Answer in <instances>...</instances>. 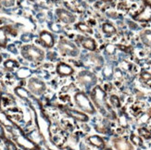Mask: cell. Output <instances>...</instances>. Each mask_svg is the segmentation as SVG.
Here are the masks:
<instances>
[{
  "mask_svg": "<svg viewBox=\"0 0 151 150\" xmlns=\"http://www.w3.org/2000/svg\"><path fill=\"white\" fill-rule=\"evenodd\" d=\"M91 97L93 100L96 107L99 109V111L104 116H109V114H112V110L110 109V107L107 103V95L106 92L100 86H95L91 92Z\"/></svg>",
  "mask_w": 151,
  "mask_h": 150,
  "instance_id": "1",
  "label": "cell"
},
{
  "mask_svg": "<svg viewBox=\"0 0 151 150\" xmlns=\"http://www.w3.org/2000/svg\"><path fill=\"white\" fill-rule=\"evenodd\" d=\"M21 54L23 58L32 62L44 60L45 52L35 44H25L21 49Z\"/></svg>",
  "mask_w": 151,
  "mask_h": 150,
  "instance_id": "2",
  "label": "cell"
},
{
  "mask_svg": "<svg viewBox=\"0 0 151 150\" xmlns=\"http://www.w3.org/2000/svg\"><path fill=\"white\" fill-rule=\"evenodd\" d=\"M12 134L15 142L22 148L25 150H39L38 146L35 144L34 142L29 140L27 137H25L22 132L21 131V129H19L17 126L12 127Z\"/></svg>",
  "mask_w": 151,
  "mask_h": 150,
  "instance_id": "3",
  "label": "cell"
},
{
  "mask_svg": "<svg viewBox=\"0 0 151 150\" xmlns=\"http://www.w3.org/2000/svg\"><path fill=\"white\" fill-rule=\"evenodd\" d=\"M74 100L78 108H80L84 112H87L89 114H94L96 112V109L93 106V104H92L89 97L85 93L83 92L76 93L74 95Z\"/></svg>",
  "mask_w": 151,
  "mask_h": 150,
  "instance_id": "4",
  "label": "cell"
},
{
  "mask_svg": "<svg viewBox=\"0 0 151 150\" xmlns=\"http://www.w3.org/2000/svg\"><path fill=\"white\" fill-rule=\"evenodd\" d=\"M58 48L60 50V52L62 55H67L70 57H77L80 54V49L78 48L77 45L70 42L67 39H60V42H58Z\"/></svg>",
  "mask_w": 151,
  "mask_h": 150,
  "instance_id": "5",
  "label": "cell"
},
{
  "mask_svg": "<svg viewBox=\"0 0 151 150\" xmlns=\"http://www.w3.org/2000/svg\"><path fill=\"white\" fill-rule=\"evenodd\" d=\"M77 82L79 84H81L82 86L84 87H90L93 86L96 83L97 78L96 76L88 70H83L81 72H79L77 75Z\"/></svg>",
  "mask_w": 151,
  "mask_h": 150,
  "instance_id": "6",
  "label": "cell"
},
{
  "mask_svg": "<svg viewBox=\"0 0 151 150\" xmlns=\"http://www.w3.org/2000/svg\"><path fill=\"white\" fill-rule=\"evenodd\" d=\"M28 88L31 93L36 95H41L47 89L45 83L37 78H31L28 82Z\"/></svg>",
  "mask_w": 151,
  "mask_h": 150,
  "instance_id": "7",
  "label": "cell"
},
{
  "mask_svg": "<svg viewBox=\"0 0 151 150\" xmlns=\"http://www.w3.org/2000/svg\"><path fill=\"white\" fill-rule=\"evenodd\" d=\"M133 19L136 22H151V3L146 1L143 9L137 14L133 16Z\"/></svg>",
  "mask_w": 151,
  "mask_h": 150,
  "instance_id": "8",
  "label": "cell"
},
{
  "mask_svg": "<svg viewBox=\"0 0 151 150\" xmlns=\"http://www.w3.org/2000/svg\"><path fill=\"white\" fill-rule=\"evenodd\" d=\"M56 16L58 17V19H60V21H61L62 22L66 24L74 23L76 21L75 15L64 9H58L56 10Z\"/></svg>",
  "mask_w": 151,
  "mask_h": 150,
  "instance_id": "9",
  "label": "cell"
},
{
  "mask_svg": "<svg viewBox=\"0 0 151 150\" xmlns=\"http://www.w3.org/2000/svg\"><path fill=\"white\" fill-rule=\"evenodd\" d=\"M39 40L40 43L47 48H52L55 44V38L53 34L47 31H43L39 34Z\"/></svg>",
  "mask_w": 151,
  "mask_h": 150,
  "instance_id": "10",
  "label": "cell"
},
{
  "mask_svg": "<svg viewBox=\"0 0 151 150\" xmlns=\"http://www.w3.org/2000/svg\"><path fill=\"white\" fill-rule=\"evenodd\" d=\"M77 38L78 44H80L84 49H87L89 51H95L96 49V43L93 38L83 36H78Z\"/></svg>",
  "mask_w": 151,
  "mask_h": 150,
  "instance_id": "11",
  "label": "cell"
},
{
  "mask_svg": "<svg viewBox=\"0 0 151 150\" xmlns=\"http://www.w3.org/2000/svg\"><path fill=\"white\" fill-rule=\"evenodd\" d=\"M56 70H57V73L60 76H70L74 72L73 68L64 62L58 63L57 65Z\"/></svg>",
  "mask_w": 151,
  "mask_h": 150,
  "instance_id": "12",
  "label": "cell"
},
{
  "mask_svg": "<svg viewBox=\"0 0 151 150\" xmlns=\"http://www.w3.org/2000/svg\"><path fill=\"white\" fill-rule=\"evenodd\" d=\"M113 146L116 150H134L132 144L123 138L113 139Z\"/></svg>",
  "mask_w": 151,
  "mask_h": 150,
  "instance_id": "13",
  "label": "cell"
},
{
  "mask_svg": "<svg viewBox=\"0 0 151 150\" xmlns=\"http://www.w3.org/2000/svg\"><path fill=\"white\" fill-rule=\"evenodd\" d=\"M66 112L67 114L71 117L73 119H74L77 121H81V122H85L88 121L89 118L88 116L83 113V112H80L78 110H74V109H70V108H66Z\"/></svg>",
  "mask_w": 151,
  "mask_h": 150,
  "instance_id": "14",
  "label": "cell"
},
{
  "mask_svg": "<svg viewBox=\"0 0 151 150\" xmlns=\"http://www.w3.org/2000/svg\"><path fill=\"white\" fill-rule=\"evenodd\" d=\"M10 28L9 26H3L0 27V47H6L8 44V32H9Z\"/></svg>",
  "mask_w": 151,
  "mask_h": 150,
  "instance_id": "15",
  "label": "cell"
},
{
  "mask_svg": "<svg viewBox=\"0 0 151 150\" xmlns=\"http://www.w3.org/2000/svg\"><path fill=\"white\" fill-rule=\"evenodd\" d=\"M87 141L90 143L91 145H93L94 146L97 147V148H100V149H103L105 147V143H104V140L100 137V136L98 135H92V136H89L87 138Z\"/></svg>",
  "mask_w": 151,
  "mask_h": 150,
  "instance_id": "16",
  "label": "cell"
},
{
  "mask_svg": "<svg viewBox=\"0 0 151 150\" xmlns=\"http://www.w3.org/2000/svg\"><path fill=\"white\" fill-rule=\"evenodd\" d=\"M140 40L146 45L151 48V30H144L140 32Z\"/></svg>",
  "mask_w": 151,
  "mask_h": 150,
  "instance_id": "17",
  "label": "cell"
},
{
  "mask_svg": "<svg viewBox=\"0 0 151 150\" xmlns=\"http://www.w3.org/2000/svg\"><path fill=\"white\" fill-rule=\"evenodd\" d=\"M102 31L108 36H112L117 34V30L110 22H105L102 24Z\"/></svg>",
  "mask_w": 151,
  "mask_h": 150,
  "instance_id": "18",
  "label": "cell"
},
{
  "mask_svg": "<svg viewBox=\"0 0 151 150\" xmlns=\"http://www.w3.org/2000/svg\"><path fill=\"white\" fill-rule=\"evenodd\" d=\"M76 28L80 32H84V34H92L94 32L90 26H88L86 23H84V22H79V23H77L76 24Z\"/></svg>",
  "mask_w": 151,
  "mask_h": 150,
  "instance_id": "19",
  "label": "cell"
},
{
  "mask_svg": "<svg viewBox=\"0 0 151 150\" xmlns=\"http://www.w3.org/2000/svg\"><path fill=\"white\" fill-rule=\"evenodd\" d=\"M15 93L17 95H19L22 98H29L30 97V94L27 90H25L22 87H16L15 88Z\"/></svg>",
  "mask_w": 151,
  "mask_h": 150,
  "instance_id": "20",
  "label": "cell"
},
{
  "mask_svg": "<svg viewBox=\"0 0 151 150\" xmlns=\"http://www.w3.org/2000/svg\"><path fill=\"white\" fill-rule=\"evenodd\" d=\"M4 67L6 70H13L14 68L19 67V63L16 60H8L5 61Z\"/></svg>",
  "mask_w": 151,
  "mask_h": 150,
  "instance_id": "21",
  "label": "cell"
},
{
  "mask_svg": "<svg viewBox=\"0 0 151 150\" xmlns=\"http://www.w3.org/2000/svg\"><path fill=\"white\" fill-rule=\"evenodd\" d=\"M138 133L140 136H142V137H144L145 139H150L151 138V133L148 131V130L147 128H140L138 129Z\"/></svg>",
  "mask_w": 151,
  "mask_h": 150,
  "instance_id": "22",
  "label": "cell"
},
{
  "mask_svg": "<svg viewBox=\"0 0 151 150\" xmlns=\"http://www.w3.org/2000/svg\"><path fill=\"white\" fill-rule=\"evenodd\" d=\"M109 101H110V104L112 105L114 108H120L121 107V101L119 99V97L117 95H111L109 97Z\"/></svg>",
  "mask_w": 151,
  "mask_h": 150,
  "instance_id": "23",
  "label": "cell"
},
{
  "mask_svg": "<svg viewBox=\"0 0 151 150\" xmlns=\"http://www.w3.org/2000/svg\"><path fill=\"white\" fill-rule=\"evenodd\" d=\"M140 79L145 83L151 81V73H149L148 71H142L140 74Z\"/></svg>",
  "mask_w": 151,
  "mask_h": 150,
  "instance_id": "24",
  "label": "cell"
},
{
  "mask_svg": "<svg viewBox=\"0 0 151 150\" xmlns=\"http://www.w3.org/2000/svg\"><path fill=\"white\" fill-rule=\"evenodd\" d=\"M0 4L6 8H9L15 5V0H0Z\"/></svg>",
  "mask_w": 151,
  "mask_h": 150,
  "instance_id": "25",
  "label": "cell"
},
{
  "mask_svg": "<svg viewBox=\"0 0 151 150\" xmlns=\"http://www.w3.org/2000/svg\"><path fill=\"white\" fill-rule=\"evenodd\" d=\"M131 140H132V142H134V144L137 146H142V140L139 136H137L135 134H132L131 135Z\"/></svg>",
  "mask_w": 151,
  "mask_h": 150,
  "instance_id": "26",
  "label": "cell"
},
{
  "mask_svg": "<svg viewBox=\"0 0 151 150\" xmlns=\"http://www.w3.org/2000/svg\"><path fill=\"white\" fill-rule=\"evenodd\" d=\"M6 146L8 150H18L16 146L14 145V143L11 142L10 140H8V139H6Z\"/></svg>",
  "mask_w": 151,
  "mask_h": 150,
  "instance_id": "27",
  "label": "cell"
},
{
  "mask_svg": "<svg viewBox=\"0 0 151 150\" xmlns=\"http://www.w3.org/2000/svg\"><path fill=\"white\" fill-rule=\"evenodd\" d=\"M0 138H1V139H6L5 131H4V129H3L1 124H0Z\"/></svg>",
  "mask_w": 151,
  "mask_h": 150,
  "instance_id": "28",
  "label": "cell"
},
{
  "mask_svg": "<svg viewBox=\"0 0 151 150\" xmlns=\"http://www.w3.org/2000/svg\"><path fill=\"white\" fill-rule=\"evenodd\" d=\"M101 1L106 2V3H109V2H111V1H112V0H101Z\"/></svg>",
  "mask_w": 151,
  "mask_h": 150,
  "instance_id": "29",
  "label": "cell"
},
{
  "mask_svg": "<svg viewBox=\"0 0 151 150\" xmlns=\"http://www.w3.org/2000/svg\"><path fill=\"white\" fill-rule=\"evenodd\" d=\"M1 62H2V56L0 55V63H1Z\"/></svg>",
  "mask_w": 151,
  "mask_h": 150,
  "instance_id": "30",
  "label": "cell"
},
{
  "mask_svg": "<svg viewBox=\"0 0 151 150\" xmlns=\"http://www.w3.org/2000/svg\"><path fill=\"white\" fill-rule=\"evenodd\" d=\"M104 150H112V149H111V148H105Z\"/></svg>",
  "mask_w": 151,
  "mask_h": 150,
  "instance_id": "31",
  "label": "cell"
},
{
  "mask_svg": "<svg viewBox=\"0 0 151 150\" xmlns=\"http://www.w3.org/2000/svg\"><path fill=\"white\" fill-rule=\"evenodd\" d=\"M28 1H31V2H35V0H28Z\"/></svg>",
  "mask_w": 151,
  "mask_h": 150,
  "instance_id": "32",
  "label": "cell"
},
{
  "mask_svg": "<svg viewBox=\"0 0 151 150\" xmlns=\"http://www.w3.org/2000/svg\"><path fill=\"white\" fill-rule=\"evenodd\" d=\"M0 101H1V95H0ZM0 113H2V112L0 111Z\"/></svg>",
  "mask_w": 151,
  "mask_h": 150,
  "instance_id": "33",
  "label": "cell"
}]
</instances>
